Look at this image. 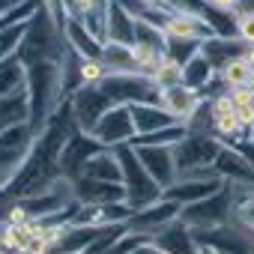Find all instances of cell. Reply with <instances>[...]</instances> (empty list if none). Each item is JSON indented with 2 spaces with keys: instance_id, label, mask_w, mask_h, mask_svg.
Here are the masks:
<instances>
[{
  "instance_id": "6da1fadb",
  "label": "cell",
  "mask_w": 254,
  "mask_h": 254,
  "mask_svg": "<svg viewBox=\"0 0 254 254\" xmlns=\"http://www.w3.org/2000/svg\"><path fill=\"white\" fill-rule=\"evenodd\" d=\"M212 159H218V147L212 141H206V138H183L177 144V159L174 162L180 168H194V165H206Z\"/></svg>"
},
{
  "instance_id": "7a4b0ae2",
  "label": "cell",
  "mask_w": 254,
  "mask_h": 254,
  "mask_svg": "<svg viewBox=\"0 0 254 254\" xmlns=\"http://www.w3.org/2000/svg\"><path fill=\"white\" fill-rule=\"evenodd\" d=\"M96 138L102 144H117V141H126L129 135H135V126H132V114L126 111H111V114H102L99 126H96Z\"/></svg>"
},
{
  "instance_id": "3957f363",
  "label": "cell",
  "mask_w": 254,
  "mask_h": 254,
  "mask_svg": "<svg viewBox=\"0 0 254 254\" xmlns=\"http://www.w3.org/2000/svg\"><path fill=\"white\" fill-rule=\"evenodd\" d=\"M138 156H141V165L147 168V174L159 183V186H168L171 177H174V159L168 150L162 147H138Z\"/></svg>"
},
{
  "instance_id": "277c9868",
  "label": "cell",
  "mask_w": 254,
  "mask_h": 254,
  "mask_svg": "<svg viewBox=\"0 0 254 254\" xmlns=\"http://www.w3.org/2000/svg\"><path fill=\"white\" fill-rule=\"evenodd\" d=\"M162 102H165V111H171L174 117H191L194 114V108H197V96H194V90L191 87H183V84H177V87H165L162 90Z\"/></svg>"
},
{
  "instance_id": "5b68a950",
  "label": "cell",
  "mask_w": 254,
  "mask_h": 254,
  "mask_svg": "<svg viewBox=\"0 0 254 254\" xmlns=\"http://www.w3.org/2000/svg\"><path fill=\"white\" fill-rule=\"evenodd\" d=\"M84 177L93 180V183H120V180H123V168H120L117 159L93 156V159H87V165H84Z\"/></svg>"
},
{
  "instance_id": "8992f818",
  "label": "cell",
  "mask_w": 254,
  "mask_h": 254,
  "mask_svg": "<svg viewBox=\"0 0 254 254\" xmlns=\"http://www.w3.org/2000/svg\"><path fill=\"white\" fill-rule=\"evenodd\" d=\"M218 171L230 180H254V168L248 165V159L236 156V153H227V150H218Z\"/></svg>"
},
{
  "instance_id": "52a82bcc",
  "label": "cell",
  "mask_w": 254,
  "mask_h": 254,
  "mask_svg": "<svg viewBox=\"0 0 254 254\" xmlns=\"http://www.w3.org/2000/svg\"><path fill=\"white\" fill-rule=\"evenodd\" d=\"M218 191V180L215 183H189V186H180V189H168V197H183V200H194L197 197H209Z\"/></svg>"
},
{
  "instance_id": "ba28073f",
  "label": "cell",
  "mask_w": 254,
  "mask_h": 254,
  "mask_svg": "<svg viewBox=\"0 0 254 254\" xmlns=\"http://www.w3.org/2000/svg\"><path fill=\"white\" fill-rule=\"evenodd\" d=\"M248 75H251V66H248V60H233V63H227V69H224V78L230 81V87H239V84H245V81H248Z\"/></svg>"
},
{
  "instance_id": "9c48e42d",
  "label": "cell",
  "mask_w": 254,
  "mask_h": 254,
  "mask_svg": "<svg viewBox=\"0 0 254 254\" xmlns=\"http://www.w3.org/2000/svg\"><path fill=\"white\" fill-rule=\"evenodd\" d=\"M168 30H171V36H177V39H191V36H194V21H191L189 15H174L171 24H168Z\"/></svg>"
},
{
  "instance_id": "30bf717a",
  "label": "cell",
  "mask_w": 254,
  "mask_h": 254,
  "mask_svg": "<svg viewBox=\"0 0 254 254\" xmlns=\"http://www.w3.org/2000/svg\"><path fill=\"white\" fill-rule=\"evenodd\" d=\"M215 120V129L221 132V135H239V120H236V111L233 114H221V117H212Z\"/></svg>"
},
{
  "instance_id": "8fae6325",
  "label": "cell",
  "mask_w": 254,
  "mask_h": 254,
  "mask_svg": "<svg viewBox=\"0 0 254 254\" xmlns=\"http://www.w3.org/2000/svg\"><path fill=\"white\" fill-rule=\"evenodd\" d=\"M81 75H84V81H96L102 75V66L99 63H84L81 66Z\"/></svg>"
},
{
  "instance_id": "7c38bea8",
  "label": "cell",
  "mask_w": 254,
  "mask_h": 254,
  "mask_svg": "<svg viewBox=\"0 0 254 254\" xmlns=\"http://www.w3.org/2000/svg\"><path fill=\"white\" fill-rule=\"evenodd\" d=\"M239 33H242L245 39H251V42H254V15H245V18L239 21Z\"/></svg>"
},
{
  "instance_id": "4fadbf2b",
  "label": "cell",
  "mask_w": 254,
  "mask_h": 254,
  "mask_svg": "<svg viewBox=\"0 0 254 254\" xmlns=\"http://www.w3.org/2000/svg\"><path fill=\"white\" fill-rule=\"evenodd\" d=\"M212 3H215V6H221V9H227V6H233V3H236V0H212Z\"/></svg>"
},
{
  "instance_id": "5bb4252c",
  "label": "cell",
  "mask_w": 254,
  "mask_h": 254,
  "mask_svg": "<svg viewBox=\"0 0 254 254\" xmlns=\"http://www.w3.org/2000/svg\"><path fill=\"white\" fill-rule=\"evenodd\" d=\"M197 254H218L215 248H197Z\"/></svg>"
},
{
  "instance_id": "9a60e30c",
  "label": "cell",
  "mask_w": 254,
  "mask_h": 254,
  "mask_svg": "<svg viewBox=\"0 0 254 254\" xmlns=\"http://www.w3.org/2000/svg\"><path fill=\"white\" fill-rule=\"evenodd\" d=\"M248 66L254 69V48H251V54H248Z\"/></svg>"
}]
</instances>
